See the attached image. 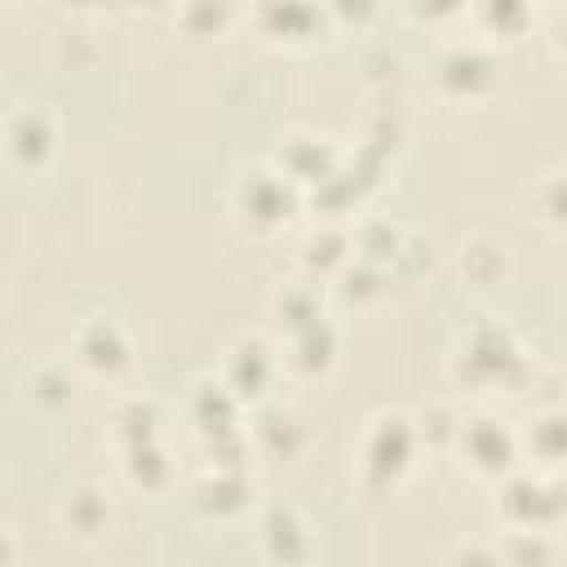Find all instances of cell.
I'll list each match as a JSON object with an SVG mask.
<instances>
[{
	"mask_svg": "<svg viewBox=\"0 0 567 567\" xmlns=\"http://www.w3.org/2000/svg\"><path fill=\"white\" fill-rule=\"evenodd\" d=\"M416 452H421L416 421L408 412H399V408L377 412L368 421L363 439H359V478H363V487H372V492L399 487L412 474Z\"/></svg>",
	"mask_w": 567,
	"mask_h": 567,
	"instance_id": "obj_1",
	"label": "cell"
},
{
	"mask_svg": "<svg viewBox=\"0 0 567 567\" xmlns=\"http://www.w3.org/2000/svg\"><path fill=\"white\" fill-rule=\"evenodd\" d=\"M230 208L239 217L244 230L252 235H275L284 230L297 208H301V186L292 177H284L275 164H257V168H244L235 177V190H230Z\"/></svg>",
	"mask_w": 567,
	"mask_h": 567,
	"instance_id": "obj_2",
	"label": "cell"
},
{
	"mask_svg": "<svg viewBox=\"0 0 567 567\" xmlns=\"http://www.w3.org/2000/svg\"><path fill=\"white\" fill-rule=\"evenodd\" d=\"M518 368H523V354H518V341H514V332L505 323L470 328L461 337V346H456V359H452V377L465 390H496Z\"/></svg>",
	"mask_w": 567,
	"mask_h": 567,
	"instance_id": "obj_3",
	"label": "cell"
},
{
	"mask_svg": "<svg viewBox=\"0 0 567 567\" xmlns=\"http://www.w3.org/2000/svg\"><path fill=\"white\" fill-rule=\"evenodd\" d=\"M501 518L509 532H549L567 518V478L563 474H518L501 487Z\"/></svg>",
	"mask_w": 567,
	"mask_h": 567,
	"instance_id": "obj_4",
	"label": "cell"
},
{
	"mask_svg": "<svg viewBox=\"0 0 567 567\" xmlns=\"http://www.w3.org/2000/svg\"><path fill=\"white\" fill-rule=\"evenodd\" d=\"M252 31L279 49H310L332 31L328 0H252Z\"/></svg>",
	"mask_w": 567,
	"mask_h": 567,
	"instance_id": "obj_5",
	"label": "cell"
},
{
	"mask_svg": "<svg viewBox=\"0 0 567 567\" xmlns=\"http://www.w3.org/2000/svg\"><path fill=\"white\" fill-rule=\"evenodd\" d=\"M456 452L465 461L470 474L478 478H509L514 461L523 456V443H518V430L501 416H474L461 425L456 434Z\"/></svg>",
	"mask_w": 567,
	"mask_h": 567,
	"instance_id": "obj_6",
	"label": "cell"
},
{
	"mask_svg": "<svg viewBox=\"0 0 567 567\" xmlns=\"http://www.w3.org/2000/svg\"><path fill=\"white\" fill-rule=\"evenodd\" d=\"M71 359H75L89 377L115 381V377H124V372L133 368V341H128V332H124L115 319L93 315V319H84V323L75 328V337H71Z\"/></svg>",
	"mask_w": 567,
	"mask_h": 567,
	"instance_id": "obj_7",
	"label": "cell"
},
{
	"mask_svg": "<svg viewBox=\"0 0 567 567\" xmlns=\"http://www.w3.org/2000/svg\"><path fill=\"white\" fill-rule=\"evenodd\" d=\"M279 372H284L279 350H275L266 337H257V332L235 337L230 350H226V359H221V381L230 385V394H235L239 403H257V399L275 385Z\"/></svg>",
	"mask_w": 567,
	"mask_h": 567,
	"instance_id": "obj_8",
	"label": "cell"
},
{
	"mask_svg": "<svg viewBox=\"0 0 567 567\" xmlns=\"http://www.w3.org/2000/svg\"><path fill=\"white\" fill-rule=\"evenodd\" d=\"M58 151V120L49 106H18L4 120V155L22 173H44Z\"/></svg>",
	"mask_w": 567,
	"mask_h": 567,
	"instance_id": "obj_9",
	"label": "cell"
},
{
	"mask_svg": "<svg viewBox=\"0 0 567 567\" xmlns=\"http://www.w3.org/2000/svg\"><path fill=\"white\" fill-rule=\"evenodd\" d=\"M501 80V62L478 44H456L439 58L434 84L456 102H483Z\"/></svg>",
	"mask_w": 567,
	"mask_h": 567,
	"instance_id": "obj_10",
	"label": "cell"
},
{
	"mask_svg": "<svg viewBox=\"0 0 567 567\" xmlns=\"http://www.w3.org/2000/svg\"><path fill=\"white\" fill-rule=\"evenodd\" d=\"M58 527H62L66 540H80V545H93V540L111 536V527H115L111 492H102L97 483L66 487L62 501H58Z\"/></svg>",
	"mask_w": 567,
	"mask_h": 567,
	"instance_id": "obj_11",
	"label": "cell"
},
{
	"mask_svg": "<svg viewBox=\"0 0 567 567\" xmlns=\"http://www.w3.org/2000/svg\"><path fill=\"white\" fill-rule=\"evenodd\" d=\"M270 164L306 190V186H319L341 159H337V151L323 137H315V133H288V137H279V151H275Z\"/></svg>",
	"mask_w": 567,
	"mask_h": 567,
	"instance_id": "obj_12",
	"label": "cell"
},
{
	"mask_svg": "<svg viewBox=\"0 0 567 567\" xmlns=\"http://www.w3.org/2000/svg\"><path fill=\"white\" fill-rule=\"evenodd\" d=\"M284 372L288 377H301V381H315V377H328L332 363H337V332L332 323H315V328H301L292 337H284V354H279Z\"/></svg>",
	"mask_w": 567,
	"mask_h": 567,
	"instance_id": "obj_13",
	"label": "cell"
},
{
	"mask_svg": "<svg viewBox=\"0 0 567 567\" xmlns=\"http://www.w3.org/2000/svg\"><path fill=\"white\" fill-rule=\"evenodd\" d=\"M261 549L270 563H306L310 558V527L297 505H270L261 514Z\"/></svg>",
	"mask_w": 567,
	"mask_h": 567,
	"instance_id": "obj_14",
	"label": "cell"
},
{
	"mask_svg": "<svg viewBox=\"0 0 567 567\" xmlns=\"http://www.w3.org/2000/svg\"><path fill=\"white\" fill-rule=\"evenodd\" d=\"M235 22H239L235 0H177V9H173V27L190 44H217L230 35Z\"/></svg>",
	"mask_w": 567,
	"mask_h": 567,
	"instance_id": "obj_15",
	"label": "cell"
},
{
	"mask_svg": "<svg viewBox=\"0 0 567 567\" xmlns=\"http://www.w3.org/2000/svg\"><path fill=\"white\" fill-rule=\"evenodd\" d=\"M239 399L230 394V385L217 377V381H199L195 394H190V421L199 425L204 443L208 439H221V434H235L239 430Z\"/></svg>",
	"mask_w": 567,
	"mask_h": 567,
	"instance_id": "obj_16",
	"label": "cell"
},
{
	"mask_svg": "<svg viewBox=\"0 0 567 567\" xmlns=\"http://www.w3.org/2000/svg\"><path fill=\"white\" fill-rule=\"evenodd\" d=\"M270 315H275V323L284 328V337H292V332H301V328L323 323V319H328V310H323V288H319V279L310 275V279L284 284V288L275 292V301H270Z\"/></svg>",
	"mask_w": 567,
	"mask_h": 567,
	"instance_id": "obj_17",
	"label": "cell"
},
{
	"mask_svg": "<svg viewBox=\"0 0 567 567\" xmlns=\"http://www.w3.org/2000/svg\"><path fill=\"white\" fill-rule=\"evenodd\" d=\"M195 505L208 518H230L248 505V478L244 465H208V474L195 487Z\"/></svg>",
	"mask_w": 567,
	"mask_h": 567,
	"instance_id": "obj_18",
	"label": "cell"
},
{
	"mask_svg": "<svg viewBox=\"0 0 567 567\" xmlns=\"http://www.w3.org/2000/svg\"><path fill=\"white\" fill-rule=\"evenodd\" d=\"M518 443L532 461H540L545 470H558L567 465V408H545L536 412L523 430H518Z\"/></svg>",
	"mask_w": 567,
	"mask_h": 567,
	"instance_id": "obj_19",
	"label": "cell"
},
{
	"mask_svg": "<svg viewBox=\"0 0 567 567\" xmlns=\"http://www.w3.org/2000/svg\"><path fill=\"white\" fill-rule=\"evenodd\" d=\"M252 443L270 461H297L306 452V425L292 412H261L252 421Z\"/></svg>",
	"mask_w": 567,
	"mask_h": 567,
	"instance_id": "obj_20",
	"label": "cell"
},
{
	"mask_svg": "<svg viewBox=\"0 0 567 567\" xmlns=\"http://www.w3.org/2000/svg\"><path fill=\"white\" fill-rule=\"evenodd\" d=\"M111 439L120 443V452L142 447V443H155V439H159V403L146 399V394L124 399V403L111 412Z\"/></svg>",
	"mask_w": 567,
	"mask_h": 567,
	"instance_id": "obj_21",
	"label": "cell"
},
{
	"mask_svg": "<svg viewBox=\"0 0 567 567\" xmlns=\"http://www.w3.org/2000/svg\"><path fill=\"white\" fill-rule=\"evenodd\" d=\"M456 261H461L465 284H474V288H492V284H501L505 270H509L505 244L492 239V235H470V239L461 244V257H456Z\"/></svg>",
	"mask_w": 567,
	"mask_h": 567,
	"instance_id": "obj_22",
	"label": "cell"
},
{
	"mask_svg": "<svg viewBox=\"0 0 567 567\" xmlns=\"http://www.w3.org/2000/svg\"><path fill=\"white\" fill-rule=\"evenodd\" d=\"M350 257H354V239L341 235V230H332V226L315 230V235L301 244V266H306L315 279H337V275L350 266Z\"/></svg>",
	"mask_w": 567,
	"mask_h": 567,
	"instance_id": "obj_23",
	"label": "cell"
},
{
	"mask_svg": "<svg viewBox=\"0 0 567 567\" xmlns=\"http://www.w3.org/2000/svg\"><path fill=\"white\" fill-rule=\"evenodd\" d=\"M350 239H354V257H359V261H372V266H381V270H390L394 257H399L403 244H408V235H403L394 221H385V217H363Z\"/></svg>",
	"mask_w": 567,
	"mask_h": 567,
	"instance_id": "obj_24",
	"label": "cell"
},
{
	"mask_svg": "<svg viewBox=\"0 0 567 567\" xmlns=\"http://www.w3.org/2000/svg\"><path fill=\"white\" fill-rule=\"evenodd\" d=\"M532 217L554 230V235H567V168L558 173H545L536 195H532Z\"/></svg>",
	"mask_w": 567,
	"mask_h": 567,
	"instance_id": "obj_25",
	"label": "cell"
},
{
	"mask_svg": "<svg viewBox=\"0 0 567 567\" xmlns=\"http://www.w3.org/2000/svg\"><path fill=\"white\" fill-rule=\"evenodd\" d=\"M124 474H128L133 487L159 492V487L168 483V474H173V465H168L159 439H155V443H142V447H128V452H124Z\"/></svg>",
	"mask_w": 567,
	"mask_h": 567,
	"instance_id": "obj_26",
	"label": "cell"
},
{
	"mask_svg": "<svg viewBox=\"0 0 567 567\" xmlns=\"http://www.w3.org/2000/svg\"><path fill=\"white\" fill-rule=\"evenodd\" d=\"M474 22L483 31H496V35H518L532 18V0H474L470 4Z\"/></svg>",
	"mask_w": 567,
	"mask_h": 567,
	"instance_id": "obj_27",
	"label": "cell"
},
{
	"mask_svg": "<svg viewBox=\"0 0 567 567\" xmlns=\"http://www.w3.org/2000/svg\"><path fill=\"white\" fill-rule=\"evenodd\" d=\"M337 284H341V297L350 301V306H368V301H377V297H385V270L381 266H372V261H359V257H350V266L337 275Z\"/></svg>",
	"mask_w": 567,
	"mask_h": 567,
	"instance_id": "obj_28",
	"label": "cell"
},
{
	"mask_svg": "<svg viewBox=\"0 0 567 567\" xmlns=\"http://www.w3.org/2000/svg\"><path fill=\"white\" fill-rule=\"evenodd\" d=\"M71 399H75V381L66 377V368L49 363V368H40V372L31 377V403H35L40 412L58 416V412L71 408Z\"/></svg>",
	"mask_w": 567,
	"mask_h": 567,
	"instance_id": "obj_29",
	"label": "cell"
},
{
	"mask_svg": "<svg viewBox=\"0 0 567 567\" xmlns=\"http://www.w3.org/2000/svg\"><path fill=\"white\" fill-rule=\"evenodd\" d=\"M412 421H416V439H421V447H425V452H443V447H456L461 421H452V412H447V408L430 403V408H425V412H416Z\"/></svg>",
	"mask_w": 567,
	"mask_h": 567,
	"instance_id": "obj_30",
	"label": "cell"
},
{
	"mask_svg": "<svg viewBox=\"0 0 567 567\" xmlns=\"http://www.w3.org/2000/svg\"><path fill=\"white\" fill-rule=\"evenodd\" d=\"M470 4H474V0H408V13H412L416 22L439 27V22H452V18L470 13Z\"/></svg>",
	"mask_w": 567,
	"mask_h": 567,
	"instance_id": "obj_31",
	"label": "cell"
},
{
	"mask_svg": "<svg viewBox=\"0 0 567 567\" xmlns=\"http://www.w3.org/2000/svg\"><path fill=\"white\" fill-rule=\"evenodd\" d=\"M381 0H328V13H332V27H368L377 18Z\"/></svg>",
	"mask_w": 567,
	"mask_h": 567,
	"instance_id": "obj_32",
	"label": "cell"
},
{
	"mask_svg": "<svg viewBox=\"0 0 567 567\" xmlns=\"http://www.w3.org/2000/svg\"><path fill=\"white\" fill-rule=\"evenodd\" d=\"M62 9H75V13H97V9H111V4H124V0H58Z\"/></svg>",
	"mask_w": 567,
	"mask_h": 567,
	"instance_id": "obj_33",
	"label": "cell"
},
{
	"mask_svg": "<svg viewBox=\"0 0 567 567\" xmlns=\"http://www.w3.org/2000/svg\"><path fill=\"white\" fill-rule=\"evenodd\" d=\"M124 4H133V9H159V4H168V0H124Z\"/></svg>",
	"mask_w": 567,
	"mask_h": 567,
	"instance_id": "obj_34",
	"label": "cell"
},
{
	"mask_svg": "<svg viewBox=\"0 0 567 567\" xmlns=\"http://www.w3.org/2000/svg\"><path fill=\"white\" fill-rule=\"evenodd\" d=\"M558 44L567 49V18H563V27H558Z\"/></svg>",
	"mask_w": 567,
	"mask_h": 567,
	"instance_id": "obj_35",
	"label": "cell"
}]
</instances>
